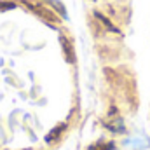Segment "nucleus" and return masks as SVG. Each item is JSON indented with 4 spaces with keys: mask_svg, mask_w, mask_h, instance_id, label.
<instances>
[{
    "mask_svg": "<svg viewBox=\"0 0 150 150\" xmlns=\"http://www.w3.org/2000/svg\"><path fill=\"white\" fill-rule=\"evenodd\" d=\"M65 127H67L65 124H59V126H58L56 129H52V131H51V133H49V134L45 136V142H47V143H52V142H56V140H58V138L61 136V133L65 131Z\"/></svg>",
    "mask_w": 150,
    "mask_h": 150,
    "instance_id": "f257e3e1",
    "label": "nucleus"
},
{
    "mask_svg": "<svg viewBox=\"0 0 150 150\" xmlns=\"http://www.w3.org/2000/svg\"><path fill=\"white\" fill-rule=\"evenodd\" d=\"M113 147H115L113 143H101V142H100V143H96V145H91L89 150H113Z\"/></svg>",
    "mask_w": 150,
    "mask_h": 150,
    "instance_id": "f03ea898",
    "label": "nucleus"
},
{
    "mask_svg": "<svg viewBox=\"0 0 150 150\" xmlns=\"http://www.w3.org/2000/svg\"><path fill=\"white\" fill-rule=\"evenodd\" d=\"M45 2H49V4H51L52 7H56V11H58V12H59V14H61L63 18L67 16V11H65V7H63V5H61V4H59L58 0H45Z\"/></svg>",
    "mask_w": 150,
    "mask_h": 150,
    "instance_id": "7ed1b4c3",
    "label": "nucleus"
},
{
    "mask_svg": "<svg viewBox=\"0 0 150 150\" xmlns=\"http://www.w3.org/2000/svg\"><path fill=\"white\" fill-rule=\"evenodd\" d=\"M16 5L12 2H0V12L2 11H9V9H14Z\"/></svg>",
    "mask_w": 150,
    "mask_h": 150,
    "instance_id": "20e7f679",
    "label": "nucleus"
}]
</instances>
